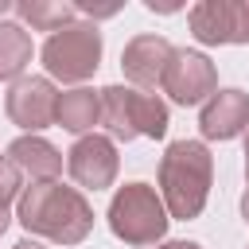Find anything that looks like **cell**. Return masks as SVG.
Here are the masks:
<instances>
[{
  "label": "cell",
  "instance_id": "obj_23",
  "mask_svg": "<svg viewBox=\"0 0 249 249\" xmlns=\"http://www.w3.org/2000/svg\"><path fill=\"white\" fill-rule=\"evenodd\" d=\"M245 183H249V128H245Z\"/></svg>",
  "mask_w": 249,
  "mask_h": 249
},
{
  "label": "cell",
  "instance_id": "obj_10",
  "mask_svg": "<svg viewBox=\"0 0 249 249\" xmlns=\"http://www.w3.org/2000/svg\"><path fill=\"white\" fill-rule=\"evenodd\" d=\"M249 128V93L230 86V89H218L202 113H198V132L202 140H233Z\"/></svg>",
  "mask_w": 249,
  "mask_h": 249
},
{
  "label": "cell",
  "instance_id": "obj_19",
  "mask_svg": "<svg viewBox=\"0 0 249 249\" xmlns=\"http://www.w3.org/2000/svg\"><path fill=\"white\" fill-rule=\"evenodd\" d=\"M8 226H12V214H8V206H0V237L8 233Z\"/></svg>",
  "mask_w": 249,
  "mask_h": 249
},
{
  "label": "cell",
  "instance_id": "obj_7",
  "mask_svg": "<svg viewBox=\"0 0 249 249\" xmlns=\"http://www.w3.org/2000/svg\"><path fill=\"white\" fill-rule=\"evenodd\" d=\"M187 23L202 47L249 43V0H202L187 12Z\"/></svg>",
  "mask_w": 249,
  "mask_h": 249
},
{
  "label": "cell",
  "instance_id": "obj_8",
  "mask_svg": "<svg viewBox=\"0 0 249 249\" xmlns=\"http://www.w3.org/2000/svg\"><path fill=\"white\" fill-rule=\"evenodd\" d=\"M117 167H121V156H117V144L101 132H86L70 144L66 152V171L78 187L86 191H105L117 183Z\"/></svg>",
  "mask_w": 249,
  "mask_h": 249
},
{
  "label": "cell",
  "instance_id": "obj_15",
  "mask_svg": "<svg viewBox=\"0 0 249 249\" xmlns=\"http://www.w3.org/2000/svg\"><path fill=\"white\" fill-rule=\"evenodd\" d=\"M31 54H35L31 31H27L23 23L0 19V82H16V78H23Z\"/></svg>",
  "mask_w": 249,
  "mask_h": 249
},
{
  "label": "cell",
  "instance_id": "obj_1",
  "mask_svg": "<svg viewBox=\"0 0 249 249\" xmlns=\"http://www.w3.org/2000/svg\"><path fill=\"white\" fill-rule=\"evenodd\" d=\"M16 222L31 237H47L54 245H82L93 230V206L78 187H66L58 179L31 183L16 198Z\"/></svg>",
  "mask_w": 249,
  "mask_h": 249
},
{
  "label": "cell",
  "instance_id": "obj_5",
  "mask_svg": "<svg viewBox=\"0 0 249 249\" xmlns=\"http://www.w3.org/2000/svg\"><path fill=\"white\" fill-rule=\"evenodd\" d=\"M160 89L175 105H206L218 93V66L202 51L175 47V54H171V62L160 78Z\"/></svg>",
  "mask_w": 249,
  "mask_h": 249
},
{
  "label": "cell",
  "instance_id": "obj_20",
  "mask_svg": "<svg viewBox=\"0 0 249 249\" xmlns=\"http://www.w3.org/2000/svg\"><path fill=\"white\" fill-rule=\"evenodd\" d=\"M12 249H43V245H39V241H35V237H23V241H16V245H12Z\"/></svg>",
  "mask_w": 249,
  "mask_h": 249
},
{
  "label": "cell",
  "instance_id": "obj_11",
  "mask_svg": "<svg viewBox=\"0 0 249 249\" xmlns=\"http://www.w3.org/2000/svg\"><path fill=\"white\" fill-rule=\"evenodd\" d=\"M8 163L19 175H27L31 183H51V179L62 175V152L51 140L31 136V132H23V136H16L8 144Z\"/></svg>",
  "mask_w": 249,
  "mask_h": 249
},
{
  "label": "cell",
  "instance_id": "obj_3",
  "mask_svg": "<svg viewBox=\"0 0 249 249\" xmlns=\"http://www.w3.org/2000/svg\"><path fill=\"white\" fill-rule=\"evenodd\" d=\"M105 222H109L117 241L136 245V249L160 245L167 226H171L167 206H163V198H160V191L152 183H124V187H117L113 198H109Z\"/></svg>",
  "mask_w": 249,
  "mask_h": 249
},
{
  "label": "cell",
  "instance_id": "obj_4",
  "mask_svg": "<svg viewBox=\"0 0 249 249\" xmlns=\"http://www.w3.org/2000/svg\"><path fill=\"white\" fill-rule=\"evenodd\" d=\"M39 58H43L51 82L82 86L101 66V31H97V23L78 19V23L62 27V31H54V35H47Z\"/></svg>",
  "mask_w": 249,
  "mask_h": 249
},
{
  "label": "cell",
  "instance_id": "obj_2",
  "mask_svg": "<svg viewBox=\"0 0 249 249\" xmlns=\"http://www.w3.org/2000/svg\"><path fill=\"white\" fill-rule=\"evenodd\" d=\"M214 183V156L202 140H171L160 156V198L167 218L191 222L202 214Z\"/></svg>",
  "mask_w": 249,
  "mask_h": 249
},
{
  "label": "cell",
  "instance_id": "obj_18",
  "mask_svg": "<svg viewBox=\"0 0 249 249\" xmlns=\"http://www.w3.org/2000/svg\"><path fill=\"white\" fill-rule=\"evenodd\" d=\"M152 249H202L198 241H160V245H152Z\"/></svg>",
  "mask_w": 249,
  "mask_h": 249
},
{
  "label": "cell",
  "instance_id": "obj_22",
  "mask_svg": "<svg viewBox=\"0 0 249 249\" xmlns=\"http://www.w3.org/2000/svg\"><path fill=\"white\" fill-rule=\"evenodd\" d=\"M241 218H245V226H249V191L241 195Z\"/></svg>",
  "mask_w": 249,
  "mask_h": 249
},
{
  "label": "cell",
  "instance_id": "obj_14",
  "mask_svg": "<svg viewBox=\"0 0 249 249\" xmlns=\"http://www.w3.org/2000/svg\"><path fill=\"white\" fill-rule=\"evenodd\" d=\"M16 16L31 31H62L78 23V4L74 0H16Z\"/></svg>",
  "mask_w": 249,
  "mask_h": 249
},
{
  "label": "cell",
  "instance_id": "obj_13",
  "mask_svg": "<svg viewBox=\"0 0 249 249\" xmlns=\"http://www.w3.org/2000/svg\"><path fill=\"white\" fill-rule=\"evenodd\" d=\"M101 124L109 140H136V89L132 86H105L101 89Z\"/></svg>",
  "mask_w": 249,
  "mask_h": 249
},
{
  "label": "cell",
  "instance_id": "obj_16",
  "mask_svg": "<svg viewBox=\"0 0 249 249\" xmlns=\"http://www.w3.org/2000/svg\"><path fill=\"white\" fill-rule=\"evenodd\" d=\"M136 132L140 136H152V140H160L167 132V105L156 93L136 89Z\"/></svg>",
  "mask_w": 249,
  "mask_h": 249
},
{
  "label": "cell",
  "instance_id": "obj_17",
  "mask_svg": "<svg viewBox=\"0 0 249 249\" xmlns=\"http://www.w3.org/2000/svg\"><path fill=\"white\" fill-rule=\"evenodd\" d=\"M23 191V175L8 163V156H0V206H12Z\"/></svg>",
  "mask_w": 249,
  "mask_h": 249
},
{
  "label": "cell",
  "instance_id": "obj_6",
  "mask_svg": "<svg viewBox=\"0 0 249 249\" xmlns=\"http://www.w3.org/2000/svg\"><path fill=\"white\" fill-rule=\"evenodd\" d=\"M54 109H58V89L47 74H23L8 86L4 93V113L16 128L39 136L43 128L54 124Z\"/></svg>",
  "mask_w": 249,
  "mask_h": 249
},
{
  "label": "cell",
  "instance_id": "obj_9",
  "mask_svg": "<svg viewBox=\"0 0 249 249\" xmlns=\"http://www.w3.org/2000/svg\"><path fill=\"white\" fill-rule=\"evenodd\" d=\"M171 54H175V47L163 35H136L121 51V70L132 82V89L152 93V89H160V78H163Z\"/></svg>",
  "mask_w": 249,
  "mask_h": 249
},
{
  "label": "cell",
  "instance_id": "obj_12",
  "mask_svg": "<svg viewBox=\"0 0 249 249\" xmlns=\"http://www.w3.org/2000/svg\"><path fill=\"white\" fill-rule=\"evenodd\" d=\"M54 124H62L74 136L93 132V124H101V89H89V86L62 89L58 109H54Z\"/></svg>",
  "mask_w": 249,
  "mask_h": 249
},
{
  "label": "cell",
  "instance_id": "obj_21",
  "mask_svg": "<svg viewBox=\"0 0 249 249\" xmlns=\"http://www.w3.org/2000/svg\"><path fill=\"white\" fill-rule=\"evenodd\" d=\"M8 12H16V0H0V19H4Z\"/></svg>",
  "mask_w": 249,
  "mask_h": 249
}]
</instances>
